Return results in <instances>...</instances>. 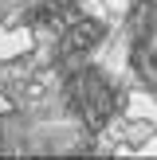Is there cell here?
Instances as JSON below:
<instances>
[{"label":"cell","mask_w":157,"mask_h":160,"mask_svg":"<svg viewBox=\"0 0 157 160\" xmlns=\"http://www.w3.org/2000/svg\"><path fill=\"white\" fill-rule=\"evenodd\" d=\"M98 35H102L98 23L78 16V20L67 28V35H63V55H83V51H90V47L98 43Z\"/></svg>","instance_id":"6da1fadb"}]
</instances>
